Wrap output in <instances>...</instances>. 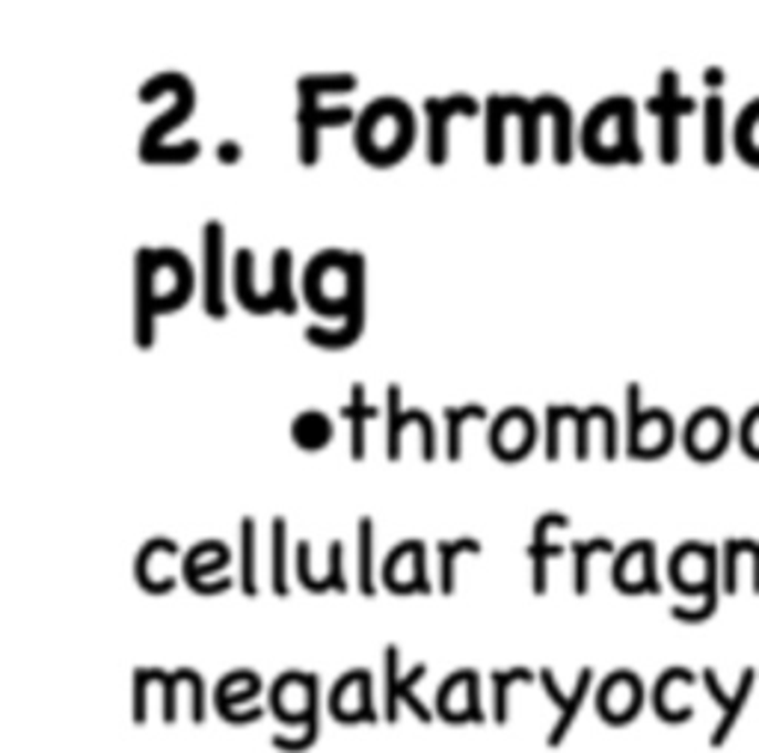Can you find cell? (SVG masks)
<instances>
[{
    "label": "cell",
    "mask_w": 759,
    "mask_h": 753,
    "mask_svg": "<svg viewBox=\"0 0 759 753\" xmlns=\"http://www.w3.org/2000/svg\"><path fill=\"white\" fill-rule=\"evenodd\" d=\"M160 93H176V107L167 116H160V119L148 125L143 140H139V160H146V164H187V160H196L199 151H202L199 140L181 143V146H164V137L169 130L185 125L190 119V113H194V84L185 75H176V72L158 75L139 90V102H155Z\"/></svg>",
    "instance_id": "3"
},
{
    "label": "cell",
    "mask_w": 759,
    "mask_h": 753,
    "mask_svg": "<svg viewBox=\"0 0 759 753\" xmlns=\"http://www.w3.org/2000/svg\"><path fill=\"white\" fill-rule=\"evenodd\" d=\"M356 90L353 75H309L297 81L300 93V111H297V128H300V164L315 167L321 155V128H344L356 119L351 107H333L326 111L318 104L324 93H351Z\"/></svg>",
    "instance_id": "5"
},
{
    "label": "cell",
    "mask_w": 759,
    "mask_h": 753,
    "mask_svg": "<svg viewBox=\"0 0 759 753\" xmlns=\"http://www.w3.org/2000/svg\"><path fill=\"white\" fill-rule=\"evenodd\" d=\"M439 590L445 596L454 594V567H457V558L460 555H478L481 552V543L475 537H457V540H443L439 546Z\"/></svg>",
    "instance_id": "29"
},
{
    "label": "cell",
    "mask_w": 759,
    "mask_h": 753,
    "mask_svg": "<svg viewBox=\"0 0 759 753\" xmlns=\"http://www.w3.org/2000/svg\"><path fill=\"white\" fill-rule=\"evenodd\" d=\"M241 590L247 596L259 594L256 587V522H241Z\"/></svg>",
    "instance_id": "36"
},
{
    "label": "cell",
    "mask_w": 759,
    "mask_h": 753,
    "mask_svg": "<svg viewBox=\"0 0 759 753\" xmlns=\"http://www.w3.org/2000/svg\"><path fill=\"white\" fill-rule=\"evenodd\" d=\"M736 149H739L745 164L759 167V98L739 116L736 125Z\"/></svg>",
    "instance_id": "33"
},
{
    "label": "cell",
    "mask_w": 759,
    "mask_h": 753,
    "mask_svg": "<svg viewBox=\"0 0 759 753\" xmlns=\"http://www.w3.org/2000/svg\"><path fill=\"white\" fill-rule=\"evenodd\" d=\"M217 158H220V164H238V160H241V146H238L235 140L220 143V149H217Z\"/></svg>",
    "instance_id": "41"
},
{
    "label": "cell",
    "mask_w": 759,
    "mask_h": 753,
    "mask_svg": "<svg viewBox=\"0 0 759 753\" xmlns=\"http://www.w3.org/2000/svg\"><path fill=\"white\" fill-rule=\"evenodd\" d=\"M137 330L134 342L139 351H152L155 317L160 312H176L194 294V270L178 250H139L137 261Z\"/></svg>",
    "instance_id": "1"
},
{
    "label": "cell",
    "mask_w": 759,
    "mask_h": 753,
    "mask_svg": "<svg viewBox=\"0 0 759 753\" xmlns=\"http://www.w3.org/2000/svg\"><path fill=\"white\" fill-rule=\"evenodd\" d=\"M697 107L695 98L679 93V75L667 69L658 77V95L647 102V113L658 119V155L662 164H676L679 160V119L692 116Z\"/></svg>",
    "instance_id": "7"
},
{
    "label": "cell",
    "mask_w": 759,
    "mask_h": 753,
    "mask_svg": "<svg viewBox=\"0 0 759 753\" xmlns=\"http://www.w3.org/2000/svg\"><path fill=\"white\" fill-rule=\"evenodd\" d=\"M564 107L555 95H540L534 102L517 98V95H490L487 98V164L499 167L505 160V122L508 116L522 119V164L534 167L540 158V119L555 116Z\"/></svg>",
    "instance_id": "6"
},
{
    "label": "cell",
    "mask_w": 759,
    "mask_h": 753,
    "mask_svg": "<svg viewBox=\"0 0 759 753\" xmlns=\"http://www.w3.org/2000/svg\"><path fill=\"white\" fill-rule=\"evenodd\" d=\"M478 102L472 95H448V98H425L427 116V160L430 167H443L448 160V122L454 116H478Z\"/></svg>",
    "instance_id": "10"
},
{
    "label": "cell",
    "mask_w": 759,
    "mask_h": 753,
    "mask_svg": "<svg viewBox=\"0 0 759 753\" xmlns=\"http://www.w3.org/2000/svg\"><path fill=\"white\" fill-rule=\"evenodd\" d=\"M626 409H630V457L656 460V457L667 454L674 442V421L665 409L641 412L638 383H630V389H626Z\"/></svg>",
    "instance_id": "8"
},
{
    "label": "cell",
    "mask_w": 759,
    "mask_h": 753,
    "mask_svg": "<svg viewBox=\"0 0 759 753\" xmlns=\"http://www.w3.org/2000/svg\"><path fill=\"white\" fill-rule=\"evenodd\" d=\"M534 679V673L528 668H513V670H505V673H492V718H496V724L505 726L508 724V689L513 686V682H531Z\"/></svg>",
    "instance_id": "34"
},
{
    "label": "cell",
    "mask_w": 759,
    "mask_h": 753,
    "mask_svg": "<svg viewBox=\"0 0 759 753\" xmlns=\"http://www.w3.org/2000/svg\"><path fill=\"white\" fill-rule=\"evenodd\" d=\"M704 81H706V86H713V90H718V86H724L727 75H724L721 69H706Z\"/></svg>",
    "instance_id": "42"
},
{
    "label": "cell",
    "mask_w": 759,
    "mask_h": 753,
    "mask_svg": "<svg viewBox=\"0 0 759 753\" xmlns=\"http://www.w3.org/2000/svg\"><path fill=\"white\" fill-rule=\"evenodd\" d=\"M670 582L686 594H718V561L713 546L686 543L670 558Z\"/></svg>",
    "instance_id": "9"
},
{
    "label": "cell",
    "mask_w": 759,
    "mask_h": 753,
    "mask_svg": "<svg viewBox=\"0 0 759 753\" xmlns=\"http://www.w3.org/2000/svg\"><path fill=\"white\" fill-rule=\"evenodd\" d=\"M285 537H288L285 520H282V516H277V520H273V561H270V564H273V594L277 596H288Z\"/></svg>",
    "instance_id": "37"
},
{
    "label": "cell",
    "mask_w": 759,
    "mask_h": 753,
    "mask_svg": "<svg viewBox=\"0 0 759 753\" xmlns=\"http://www.w3.org/2000/svg\"><path fill=\"white\" fill-rule=\"evenodd\" d=\"M383 585L392 594H430L422 540H407L389 552V558L383 564Z\"/></svg>",
    "instance_id": "12"
},
{
    "label": "cell",
    "mask_w": 759,
    "mask_h": 753,
    "mask_svg": "<svg viewBox=\"0 0 759 753\" xmlns=\"http://www.w3.org/2000/svg\"><path fill=\"white\" fill-rule=\"evenodd\" d=\"M291 433H294V442L303 451H321L333 437V425H330L324 412H303V416H297Z\"/></svg>",
    "instance_id": "31"
},
{
    "label": "cell",
    "mask_w": 759,
    "mask_h": 753,
    "mask_svg": "<svg viewBox=\"0 0 759 753\" xmlns=\"http://www.w3.org/2000/svg\"><path fill=\"white\" fill-rule=\"evenodd\" d=\"M492 454L505 463H517L534 448V419L528 409L510 407L501 412V419L492 425L490 433Z\"/></svg>",
    "instance_id": "18"
},
{
    "label": "cell",
    "mask_w": 759,
    "mask_h": 753,
    "mask_svg": "<svg viewBox=\"0 0 759 753\" xmlns=\"http://www.w3.org/2000/svg\"><path fill=\"white\" fill-rule=\"evenodd\" d=\"M704 125H706V137H704V151H706V164L709 167H718L724 160V98L721 95H709L704 102Z\"/></svg>",
    "instance_id": "28"
},
{
    "label": "cell",
    "mask_w": 759,
    "mask_h": 753,
    "mask_svg": "<svg viewBox=\"0 0 759 753\" xmlns=\"http://www.w3.org/2000/svg\"><path fill=\"white\" fill-rule=\"evenodd\" d=\"M291 264H294L291 250H277V255H273V285L261 300L259 315H270V312L297 315L294 289H291Z\"/></svg>",
    "instance_id": "24"
},
{
    "label": "cell",
    "mask_w": 759,
    "mask_h": 753,
    "mask_svg": "<svg viewBox=\"0 0 759 753\" xmlns=\"http://www.w3.org/2000/svg\"><path fill=\"white\" fill-rule=\"evenodd\" d=\"M436 709H439V718L448 721V724H464V721L484 724L478 673L475 670H457V673L445 679L443 689L436 694Z\"/></svg>",
    "instance_id": "11"
},
{
    "label": "cell",
    "mask_w": 759,
    "mask_h": 753,
    "mask_svg": "<svg viewBox=\"0 0 759 753\" xmlns=\"http://www.w3.org/2000/svg\"><path fill=\"white\" fill-rule=\"evenodd\" d=\"M753 670L745 668L741 670V682H739V691L736 694H727V691H721V682H718V677H715L713 668L704 670V682H706V691L713 694V700L721 707V721H718V726H715L713 733V747H721L724 742H727V735L732 733V726H736V721H739V715L745 712V703H748L750 698V689H753Z\"/></svg>",
    "instance_id": "22"
},
{
    "label": "cell",
    "mask_w": 759,
    "mask_h": 753,
    "mask_svg": "<svg viewBox=\"0 0 759 753\" xmlns=\"http://www.w3.org/2000/svg\"><path fill=\"white\" fill-rule=\"evenodd\" d=\"M614 587L623 594H658L656 582V546L649 540H638L614 561Z\"/></svg>",
    "instance_id": "14"
},
{
    "label": "cell",
    "mask_w": 759,
    "mask_h": 753,
    "mask_svg": "<svg viewBox=\"0 0 759 753\" xmlns=\"http://www.w3.org/2000/svg\"><path fill=\"white\" fill-rule=\"evenodd\" d=\"M371 520H360V537H356V546H360V561H356V585H360L362 596H374V578H371Z\"/></svg>",
    "instance_id": "38"
},
{
    "label": "cell",
    "mask_w": 759,
    "mask_h": 753,
    "mask_svg": "<svg viewBox=\"0 0 759 753\" xmlns=\"http://www.w3.org/2000/svg\"><path fill=\"white\" fill-rule=\"evenodd\" d=\"M380 416V407H371L365 400V383H353L351 386V404L342 407V419L351 421V457L360 463L365 460V428L368 421Z\"/></svg>",
    "instance_id": "25"
},
{
    "label": "cell",
    "mask_w": 759,
    "mask_h": 753,
    "mask_svg": "<svg viewBox=\"0 0 759 753\" xmlns=\"http://www.w3.org/2000/svg\"><path fill=\"white\" fill-rule=\"evenodd\" d=\"M644 703V689L641 679L632 670H614L612 677L602 682L600 698H596V709L609 724H630L632 718L641 712Z\"/></svg>",
    "instance_id": "16"
},
{
    "label": "cell",
    "mask_w": 759,
    "mask_h": 753,
    "mask_svg": "<svg viewBox=\"0 0 759 753\" xmlns=\"http://www.w3.org/2000/svg\"><path fill=\"white\" fill-rule=\"evenodd\" d=\"M416 140V122L401 98H380L356 119L353 146L371 167H395Z\"/></svg>",
    "instance_id": "2"
},
{
    "label": "cell",
    "mask_w": 759,
    "mask_h": 753,
    "mask_svg": "<svg viewBox=\"0 0 759 753\" xmlns=\"http://www.w3.org/2000/svg\"><path fill=\"white\" fill-rule=\"evenodd\" d=\"M167 552H173V555L178 552L176 543H173V540H167V537L148 540L146 546L139 550L137 569H134V573H137L139 587H143V590H148V594H169V590L176 587V582H173V578H155L152 576V564H155V558H158V555H167Z\"/></svg>",
    "instance_id": "26"
},
{
    "label": "cell",
    "mask_w": 759,
    "mask_h": 753,
    "mask_svg": "<svg viewBox=\"0 0 759 753\" xmlns=\"http://www.w3.org/2000/svg\"><path fill=\"white\" fill-rule=\"evenodd\" d=\"M549 412L552 416H558V419H566L573 421L575 425V457L579 460H588L591 457V425L593 421H600L609 409L605 407H588V409H575V407H549Z\"/></svg>",
    "instance_id": "30"
},
{
    "label": "cell",
    "mask_w": 759,
    "mask_h": 753,
    "mask_svg": "<svg viewBox=\"0 0 759 753\" xmlns=\"http://www.w3.org/2000/svg\"><path fill=\"white\" fill-rule=\"evenodd\" d=\"M584 155L596 164H641V146L635 140V102L609 98L593 107L582 130Z\"/></svg>",
    "instance_id": "4"
},
{
    "label": "cell",
    "mask_w": 759,
    "mask_h": 753,
    "mask_svg": "<svg viewBox=\"0 0 759 753\" xmlns=\"http://www.w3.org/2000/svg\"><path fill=\"white\" fill-rule=\"evenodd\" d=\"M330 712L335 721L353 724V721H368L377 724V712L371 703V673L368 670H347L339 682H335L333 694H330Z\"/></svg>",
    "instance_id": "15"
},
{
    "label": "cell",
    "mask_w": 759,
    "mask_h": 753,
    "mask_svg": "<svg viewBox=\"0 0 759 753\" xmlns=\"http://www.w3.org/2000/svg\"><path fill=\"white\" fill-rule=\"evenodd\" d=\"M160 682H164V689H167V694H164V721L167 724H173L176 721V689L185 682V668H178L176 673H164V670H158Z\"/></svg>",
    "instance_id": "40"
},
{
    "label": "cell",
    "mask_w": 759,
    "mask_h": 753,
    "mask_svg": "<svg viewBox=\"0 0 759 753\" xmlns=\"http://www.w3.org/2000/svg\"><path fill=\"white\" fill-rule=\"evenodd\" d=\"M330 567H326V576L321 578V587H318V594H324V590H335V594H347V585H344V546L335 540L333 546H330Z\"/></svg>",
    "instance_id": "39"
},
{
    "label": "cell",
    "mask_w": 759,
    "mask_h": 753,
    "mask_svg": "<svg viewBox=\"0 0 759 753\" xmlns=\"http://www.w3.org/2000/svg\"><path fill=\"white\" fill-rule=\"evenodd\" d=\"M318 689L321 686H318L315 673H282L270 691V703H273L279 721H285L288 726H306L309 707H312Z\"/></svg>",
    "instance_id": "17"
},
{
    "label": "cell",
    "mask_w": 759,
    "mask_h": 753,
    "mask_svg": "<svg viewBox=\"0 0 759 753\" xmlns=\"http://www.w3.org/2000/svg\"><path fill=\"white\" fill-rule=\"evenodd\" d=\"M422 677H427V665H416V668L409 670L407 677H401L398 647H395V644L386 647V721H389V724L398 721L401 700H404V707H409L413 712H416L418 721H425V724L434 721L430 709H427L425 703H418V698L413 694V686H416Z\"/></svg>",
    "instance_id": "19"
},
{
    "label": "cell",
    "mask_w": 759,
    "mask_h": 753,
    "mask_svg": "<svg viewBox=\"0 0 759 753\" xmlns=\"http://www.w3.org/2000/svg\"><path fill=\"white\" fill-rule=\"evenodd\" d=\"M552 529H570V516L564 513H543L534 525V540L528 546V555L534 561V594H547V564L549 558H561L564 546L561 543H549V531Z\"/></svg>",
    "instance_id": "23"
},
{
    "label": "cell",
    "mask_w": 759,
    "mask_h": 753,
    "mask_svg": "<svg viewBox=\"0 0 759 753\" xmlns=\"http://www.w3.org/2000/svg\"><path fill=\"white\" fill-rule=\"evenodd\" d=\"M591 679H593V670L582 668V673H579V679H575V689L570 691V694H561L552 668L540 670V682H543V691H547L549 700H552V703L558 707V712H561V715H558L555 730L547 735L549 747H558V744L564 742V735L570 733V726L575 724V718H579V712H582L584 698H588V691H591Z\"/></svg>",
    "instance_id": "20"
},
{
    "label": "cell",
    "mask_w": 759,
    "mask_h": 753,
    "mask_svg": "<svg viewBox=\"0 0 759 753\" xmlns=\"http://www.w3.org/2000/svg\"><path fill=\"white\" fill-rule=\"evenodd\" d=\"M389 460H401V437L409 425H430V416H425L422 409H401V389L395 383H389Z\"/></svg>",
    "instance_id": "27"
},
{
    "label": "cell",
    "mask_w": 759,
    "mask_h": 753,
    "mask_svg": "<svg viewBox=\"0 0 759 753\" xmlns=\"http://www.w3.org/2000/svg\"><path fill=\"white\" fill-rule=\"evenodd\" d=\"M727 437H730V425L721 409L706 407L692 416L686 428V451L700 463H709L727 448Z\"/></svg>",
    "instance_id": "21"
},
{
    "label": "cell",
    "mask_w": 759,
    "mask_h": 753,
    "mask_svg": "<svg viewBox=\"0 0 759 753\" xmlns=\"http://www.w3.org/2000/svg\"><path fill=\"white\" fill-rule=\"evenodd\" d=\"M570 550H573V555H575V594L584 596L588 594V564H591V558L596 555V552H605V555H612L614 543L609 537L575 540Z\"/></svg>",
    "instance_id": "35"
},
{
    "label": "cell",
    "mask_w": 759,
    "mask_h": 753,
    "mask_svg": "<svg viewBox=\"0 0 759 753\" xmlns=\"http://www.w3.org/2000/svg\"><path fill=\"white\" fill-rule=\"evenodd\" d=\"M222 241H226V232L217 220L205 223L202 234V308L205 315L214 317V321H222L229 317V306H226V297H222V268H226V259H222Z\"/></svg>",
    "instance_id": "13"
},
{
    "label": "cell",
    "mask_w": 759,
    "mask_h": 753,
    "mask_svg": "<svg viewBox=\"0 0 759 753\" xmlns=\"http://www.w3.org/2000/svg\"><path fill=\"white\" fill-rule=\"evenodd\" d=\"M487 419V409L478 407V404H469V407L451 409L445 407V425H448V446H445V454L451 463H457L464 457V425L466 421H481Z\"/></svg>",
    "instance_id": "32"
}]
</instances>
